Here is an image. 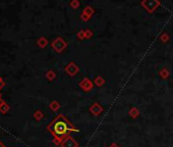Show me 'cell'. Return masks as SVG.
<instances>
[{
  "label": "cell",
  "mask_w": 173,
  "mask_h": 147,
  "mask_svg": "<svg viewBox=\"0 0 173 147\" xmlns=\"http://www.w3.org/2000/svg\"><path fill=\"white\" fill-rule=\"evenodd\" d=\"M0 147H6V146H5V145H4V144H3V143H2V142H1V141H0Z\"/></svg>",
  "instance_id": "5b68a950"
},
{
  "label": "cell",
  "mask_w": 173,
  "mask_h": 147,
  "mask_svg": "<svg viewBox=\"0 0 173 147\" xmlns=\"http://www.w3.org/2000/svg\"><path fill=\"white\" fill-rule=\"evenodd\" d=\"M42 113H41L40 112H36V113H35V118L36 120H40L41 118H42Z\"/></svg>",
  "instance_id": "277c9868"
},
{
  "label": "cell",
  "mask_w": 173,
  "mask_h": 147,
  "mask_svg": "<svg viewBox=\"0 0 173 147\" xmlns=\"http://www.w3.org/2000/svg\"><path fill=\"white\" fill-rule=\"evenodd\" d=\"M0 99H1V93H0Z\"/></svg>",
  "instance_id": "8992f818"
},
{
  "label": "cell",
  "mask_w": 173,
  "mask_h": 147,
  "mask_svg": "<svg viewBox=\"0 0 173 147\" xmlns=\"http://www.w3.org/2000/svg\"><path fill=\"white\" fill-rule=\"evenodd\" d=\"M48 131L56 138V140H62L68 133L73 132L74 129L63 115H58L48 126Z\"/></svg>",
  "instance_id": "6da1fadb"
},
{
  "label": "cell",
  "mask_w": 173,
  "mask_h": 147,
  "mask_svg": "<svg viewBox=\"0 0 173 147\" xmlns=\"http://www.w3.org/2000/svg\"><path fill=\"white\" fill-rule=\"evenodd\" d=\"M9 109H10L9 105L7 104L4 100L0 99V112H1L2 115H5V113H7L9 112Z\"/></svg>",
  "instance_id": "7a4b0ae2"
},
{
  "label": "cell",
  "mask_w": 173,
  "mask_h": 147,
  "mask_svg": "<svg viewBox=\"0 0 173 147\" xmlns=\"http://www.w3.org/2000/svg\"><path fill=\"white\" fill-rule=\"evenodd\" d=\"M76 146V142H73L71 138H66L65 140L62 142V147H74Z\"/></svg>",
  "instance_id": "3957f363"
}]
</instances>
